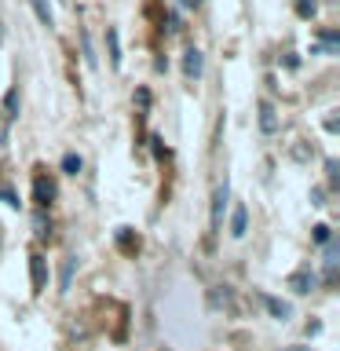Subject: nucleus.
I'll return each instance as SVG.
<instances>
[{"mask_svg":"<svg viewBox=\"0 0 340 351\" xmlns=\"http://www.w3.org/2000/svg\"><path fill=\"white\" fill-rule=\"evenodd\" d=\"M296 11H300V19H311L315 15V0H296Z\"/></svg>","mask_w":340,"mask_h":351,"instance_id":"obj_10","label":"nucleus"},{"mask_svg":"<svg viewBox=\"0 0 340 351\" xmlns=\"http://www.w3.org/2000/svg\"><path fill=\"white\" fill-rule=\"evenodd\" d=\"M183 70H186V77H191V81H197V77H202V51H197V48H186V51H183Z\"/></svg>","mask_w":340,"mask_h":351,"instance_id":"obj_2","label":"nucleus"},{"mask_svg":"<svg viewBox=\"0 0 340 351\" xmlns=\"http://www.w3.org/2000/svg\"><path fill=\"white\" fill-rule=\"evenodd\" d=\"M40 289H44V260L33 256V293H40Z\"/></svg>","mask_w":340,"mask_h":351,"instance_id":"obj_6","label":"nucleus"},{"mask_svg":"<svg viewBox=\"0 0 340 351\" xmlns=\"http://www.w3.org/2000/svg\"><path fill=\"white\" fill-rule=\"evenodd\" d=\"M62 169H66V172H81V158H77V154H70V158L62 161Z\"/></svg>","mask_w":340,"mask_h":351,"instance_id":"obj_12","label":"nucleus"},{"mask_svg":"<svg viewBox=\"0 0 340 351\" xmlns=\"http://www.w3.org/2000/svg\"><path fill=\"white\" fill-rule=\"evenodd\" d=\"M73 256H66V263H62V278H59V289L66 293V289H70V274H73Z\"/></svg>","mask_w":340,"mask_h":351,"instance_id":"obj_9","label":"nucleus"},{"mask_svg":"<svg viewBox=\"0 0 340 351\" xmlns=\"http://www.w3.org/2000/svg\"><path fill=\"white\" fill-rule=\"evenodd\" d=\"M37 4V15H40V22H48L51 26V8H48V0H33Z\"/></svg>","mask_w":340,"mask_h":351,"instance_id":"obj_11","label":"nucleus"},{"mask_svg":"<svg viewBox=\"0 0 340 351\" xmlns=\"http://www.w3.org/2000/svg\"><path fill=\"white\" fill-rule=\"evenodd\" d=\"M55 197V183L51 180H37V202L44 205V202H51Z\"/></svg>","mask_w":340,"mask_h":351,"instance_id":"obj_5","label":"nucleus"},{"mask_svg":"<svg viewBox=\"0 0 340 351\" xmlns=\"http://www.w3.org/2000/svg\"><path fill=\"white\" fill-rule=\"evenodd\" d=\"M315 238H318V245H326V241H329V227L318 223V227H315Z\"/></svg>","mask_w":340,"mask_h":351,"instance_id":"obj_13","label":"nucleus"},{"mask_svg":"<svg viewBox=\"0 0 340 351\" xmlns=\"http://www.w3.org/2000/svg\"><path fill=\"white\" fill-rule=\"evenodd\" d=\"M289 285H293L296 293H307V289H315V278H311V274H293Z\"/></svg>","mask_w":340,"mask_h":351,"instance_id":"obj_7","label":"nucleus"},{"mask_svg":"<svg viewBox=\"0 0 340 351\" xmlns=\"http://www.w3.org/2000/svg\"><path fill=\"white\" fill-rule=\"evenodd\" d=\"M183 4H197V0H183Z\"/></svg>","mask_w":340,"mask_h":351,"instance_id":"obj_15","label":"nucleus"},{"mask_svg":"<svg viewBox=\"0 0 340 351\" xmlns=\"http://www.w3.org/2000/svg\"><path fill=\"white\" fill-rule=\"evenodd\" d=\"M245 223H249V213L238 205V208H234V219H230V234L241 238V234H245Z\"/></svg>","mask_w":340,"mask_h":351,"instance_id":"obj_4","label":"nucleus"},{"mask_svg":"<svg viewBox=\"0 0 340 351\" xmlns=\"http://www.w3.org/2000/svg\"><path fill=\"white\" fill-rule=\"evenodd\" d=\"M326 274H329V278L337 274V245H333V241H326Z\"/></svg>","mask_w":340,"mask_h":351,"instance_id":"obj_8","label":"nucleus"},{"mask_svg":"<svg viewBox=\"0 0 340 351\" xmlns=\"http://www.w3.org/2000/svg\"><path fill=\"white\" fill-rule=\"evenodd\" d=\"M271 311L278 315V318H285V315H289V307H285V304H274V300H271Z\"/></svg>","mask_w":340,"mask_h":351,"instance_id":"obj_14","label":"nucleus"},{"mask_svg":"<svg viewBox=\"0 0 340 351\" xmlns=\"http://www.w3.org/2000/svg\"><path fill=\"white\" fill-rule=\"evenodd\" d=\"M260 128H263V132H274V128H278V117H274V106H271V103L260 106Z\"/></svg>","mask_w":340,"mask_h":351,"instance_id":"obj_3","label":"nucleus"},{"mask_svg":"<svg viewBox=\"0 0 340 351\" xmlns=\"http://www.w3.org/2000/svg\"><path fill=\"white\" fill-rule=\"evenodd\" d=\"M293 351H304V348H293Z\"/></svg>","mask_w":340,"mask_h":351,"instance_id":"obj_16","label":"nucleus"},{"mask_svg":"<svg viewBox=\"0 0 340 351\" xmlns=\"http://www.w3.org/2000/svg\"><path fill=\"white\" fill-rule=\"evenodd\" d=\"M227 197H230V186H227V183H219V186H216V194H212V227H219V223H223Z\"/></svg>","mask_w":340,"mask_h":351,"instance_id":"obj_1","label":"nucleus"}]
</instances>
